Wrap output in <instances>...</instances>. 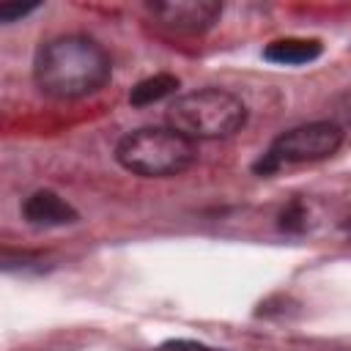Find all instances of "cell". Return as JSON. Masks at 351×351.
<instances>
[{"label":"cell","mask_w":351,"mask_h":351,"mask_svg":"<svg viewBox=\"0 0 351 351\" xmlns=\"http://www.w3.org/2000/svg\"><path fill=\"white\" fill-rule=\"evenodd\" d=\"M22 214L30 225L36 228H60V225H71L77 222V211L74 206H69L58 192L52 189H38L33 192L25 206H22Z\"/></svg>","instance_id":"cell-6"},{"label":"cell","mask_w":351,"mask_h":351,"mask_svg":"<svg viewBox=\"0 0 351 351\" xmlns=\"http://www.w3.org/2000/svg\"><path fill=\"white\" fill-rule=\"evenodd\" d=\"M176 88H178V77H173V74H154V77L140 80V82L132 88L129 101H132L134 107H145V104H154V101H159V99L176 93Z\"/></svg>","instance_id":"cell-8"},{"label":"cell","mask_w":351,"mask_h":351,"mask_svg":"<svg viewBox=\"0 0 351 351\" xmlns=\"http://www.w3.org/2000/svg\"><path fill=\"white\" fill-rule=\"evenodd\" d=\"M343 143V129L332 121H315L296 129L282 132L269 151L255 162V173L269 176L280 170L282 165H304V162H321L332 156Z\"/></svg>","instance_id":"cell-4"},{"label":"cell","mask_w":351,"mask_h":351,"mask_svg":"<svg viewBox=\"0 0 351 351\" xmlns=\"http://www.w3.org/2000/svg\"><path fill=\"white\" fill-rule=\"evenodd\" d=\"M115 159L123 170L143 178L178 176L195 162V143L173 129H137L121 137Z\"/></svg>","instance_id":"cell-3"},{"label":"cell","mask_w":351,"mask_h":351,"mask_svg":"<svg viewBox=\"0 0 351 351\" xmlns=\"http://www.w3.org/2000/svg\"><path fill=\"white\" fill-rule=\"evenodd\" d=\"M247 121V107L228 90L203 88L178 96L167 107V123L186 140H222L236 134Z\"/></svg>","instance_id":"cell-2"},{"label":"cell","mask_w":351,"mask_h":351,"mask_svg":"<svg viewBox=\"0 0 351 351\" xmlns=\"http://www.w3.org/2000/svg\"><path fill=\"white\" fill-rule=\"evenodd\" d=\"M335 112H337V118H340L346 126H351V90L343 93V96L335 101Z\"/></svg>","instance_id":"cell-12"},{"label":"cell","mask_w":351,"mask_h":351,"mask_svg":"<svg viewBox=\"0 0 351 351\" xmlns=\"http://www.w3.org/2000/svg\"><path fill=\"white\" fill-rule=\"evenodd\" d=\"M33 74L47 96L82 99L107 85L110 58L85 36H60L38 49Z\"/></svg>","instance_id":"cell-1"},{"label":"cell","mask_w":351,"mask_h":351,"mask_svg":"<svg viewBox=\"0 0 351 351\" xmlns=\"http://www.w3.org/2000/svg\"><path fill=\"white\" fill-rule=\"evenodd\" d=\"M280 228L288 233H302L307 228V208L302 200H291L280 214Z\"/></svg>","instance_id":"cell-9"},{"label":"cell","mask_w":351,"mask_h":351,"mask_svg":"<svg viewBox=\"0 0 351 351\" xmlns=\"http://www.w3.org/2000/svg\"><path fill=\"white\" fill-rule=\"evenodd\" d=\"M36 11V3H0V19L3 22H16L19 16Z\"/></svg>","instance_id":"cell-10"},{"label":"cell","mask_w":351,"mask_h":351,"mask_svg":"<svg viewBox=\"0 0 351 351\" xmlns=\"http://www.w3.org/2000/svg\"><path fill=\"white\" fill-rule=\"evenodd\" d=\"M321 55V44L315 38H277L263 49V58L280 66H302Z\"/></svg>","instance_id":"cell-7"},{"label":"cell","mask_w":351,"mask_h":351,"mask_svg":"<svg viewBox=\"0 0 351 351\" xmlns=\"http://www.w3.org/2000/svg\"><path fill=\"white\" fill-rule=\"evenodd\" d=\"M156 351H214V348H208V346H203L197 340H167Z\"/></svg>","instance_id":"cell-11"},{"label":"cell","mask_w":351,"mask_h":351,"mask_svg":"<svg viewBox=\"0 0 351 351\" xmlns=\"http://www.w3.org/2000/svg\"><path fill=\"white\" fill-rule=\"evenodd\" d=\"M148 11L170 30L203 33L219 19L222 5L217 0H162V3H151Z\"/></svg>","instance_id":"cell-5"}]
</instances>
